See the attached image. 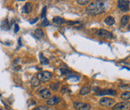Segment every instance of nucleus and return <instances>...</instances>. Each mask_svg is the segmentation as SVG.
I'll return each instance as SVG.
<instances>
[{
  "mask_svg": "<svg viewBox=\"0 0 130 110\" xmlns=\"http://www.w3.org/2000/svg\"><path fill=\"white\" fill-rule=\"evenodd\" d=\"M105 8H106L105 1H93L88 5V7L86 8L85 11L89 15H98L103 13Z\"/></svg>",
  "mask_w": 130,
  "mask_h": 110,
  "instance_id": "obj_1",
  "label": "nucleus"
},
{
  "mask_svg": "<svg viewBox=\"0 0 130 110\" xmlns=\"http://www.w3.org/2000/svg\"><path fill=\"white\" fill-rule=\"evenodd\" d=\"M36 77L42 82H47L51 79L52 74H51V72H49V71H43V72H39Z\"/></svg>",
  "mask_w": 130,
  "mask_h": 110,
  "instance_id": "obj_2",
  "label": "nucleus"
},
{
  "mask_svg": "<svg viewBox=\"0 0 130 110\" xmlns=\"http://www.w3.org/2000/svg\"><path fill=\"white\" fill-rule=\"evenodd\" d=\"M129 109H130V102L129 101L117 103L112 107V110H129Z\"/></svg>",
  "mask_w": 130,
  "mask_h": 110,
  "instance_id": "obj_3",
  "label": "nucleus"
},
{
  "mask_svg": "<svg viewBox=\"0 0 130 110\" xmlns=\"http://www.w3.org/2000/svg\"><path fill=\"white\" fill-rule=\"evenodd\" d=\"M118 4V8H119L122 12H126V11L129 10V4L130 2L127 1V0H119V1L117 2Z\"/></svg>",
  "mask_w": 130,
  "mask_h": 110,
  "instance_id": "obj_4",
  "label": "nucleus"
},
{
  "mask_svg": "<svg viewBox=\"0 0 130 110\" xmlns=\"http://www.w3.org/2000/svg\"><path fill=\"white\" fill-rule=\"evenodd\" d=\"M99 103H100V105H102V106L109 107V106H112L113 104L115 103V101H114V99H111V98H108V97H103V98L100 99Z\"/></svg>",
  "mask_w": 130,
  "mask_h": 110,
  "instance_id": "obj_5",
  "label": "nucleus"
},
{
  "mask_svg": "<svg viewBox=\"0 0 130 110\" xmlns=\"http://www.w3.org/2000/svg\"><path fill=\"white\" fill-rule=\"evenodd\" d=\"M73 106H74L75 109L77 110H87V109H90L91 105L90 104H86V103H83V102H74L73 103Z\"/></svg>",
  "mask_w": 130,
  "mask_h": 110,
  "instance_id": "obj_6",
  "label": "nucleus"
},
{
  "mask_svg": "<svg viewBox=\"0 0 130 110\" xmlns=\"http://www.w3.org/2000/svg\"><path fill=\"white\" fill-rule=\"evenodd\" d=\"M97 35L99 37H102V38H107V39H110V38L113 37L112 33L109 32V31H107V30H105V29H99L97 31Z\"/></svg>",
  "mask_w": 130,
  "mask_h": 110,
  "instance_id": "obj_7",
  "label": "nucleus"
},
{
  "mask_svg": "<svg viewBox=\"0 0 130 110\" xmlns=\"http://www.w3.org/2000/svg\"><path fill=\"white\" fill-rule=\"evenodd\" d=\"M117 92L113 89H104V90H99L96 92L97 96H102V95H116Z\"/></svg>",
  "mask_w": 130,
  "mask_h": 110,
  "instance_id": "obj_8",
  "label": "nucleus"
},
{
  "mask_svg": "<svg viewBox=\"0 0 130 110\" xmlns=\"http://www.w3.org/2000/svg\"><path fill=\"white\" fill-rule=\"evenodd\" d=\"M39 94H40V96L44 99H49L51 97V92L48 89H46V88H41L40 91H39Z\"/></svg>",
  "mask_w": 130,
  "mask_h": 110,
  "instance_id": "obj_9",
  "label": "nucleus"
},
{
  "mask_svg": "<svg viewBox=\"0 0 130 110\" xmlns=\"http://www.w3.org/2000/svg\"><path fill=\"white\" fill-rule=\"evenodd\" d=\"M60 101H61V98L59 96H52L47 100V104L48 105H56Z\"/></svg>",
  "mask_w": 130,
  "mask_h": 110,
  "instance_id": "obj_10",
  "label": "nucleus"
},
{
  "mask_svg": "<svg viewBox=\"0 0 130 110\" xmlns=\"http://www.w3.org/2000/svg\"><path fill=\"white\" fill-rule=\"evenodd\" d=\"M32 8H33L32 3H31V2H27V3L24 5V7H23L24 13H30L31 11H32Z\"/></svg>",
  "mask_w": 130,
  "mask_h": 110,
  "instance_id": "obj_11",
  "label": "nucleus"
},
{
  "mask_svg": "<svg viewBox=\"0 0 130 110\" xmlns=\"http://www.w3.org/2000/svg\"><path fill=\"white\" fill-rule=\"evenodd\" d=\"M90 91H91V88H90L89 86H84V87H82L80 89L79 94H80V95H87L88 93H90Z\"/></svg>",
  "mask_w": 130,
  "mask_h": 110,
  "instance_id": "obj_12",
  "label": "nucleus"
},
{
  "mask_svg": "<svg viewBox=\"0 0 130 110\" xmlns=\"http://www.w3.org/2000/svg\"><path fill=\"white\" fill-rule=\"evenodd\" d=\"M104 22H105V24L111 26V25H113L115 23V20H114V18H113L112 16H107V17L104 19Z\"/></svg>",
  "mask_w": 130,
  "mask_h": 110,
  "instance_id": "obj_13",
  "label": "nucleus"
},
{
  "mask_svg": "<svg viewBox=\"0 0 130 110\" xmlns=\"http://www.w3.org/2000/svg\"><path fill=\"white\" fill-rule=\"evenodd\" d=\"M128 22H129V16H128V15H124V16H122L121 21H120L121 26H126Z\"/></svg>",
  "mask_w": 130,
  "mask_h": 110,
  "instance_id": "obj_14",
  "label": "nucleus"
},
{
  "mask_svg": "<svg viewBox=\"0 0 130 110\" xmlns=\"http://www.w3.org/2000/svg\"><path fill=\"white\" fill-rule=\"evenodd\" d=\"M53 22L56 24H63V23H65V20L62 17H59V16H55L53 18Z\"/></svg>",
  "mask_w": 130,
  "mask_h": 110,
  "instance_id": "obj_15",
  "label": "nucleus"
},
{
  "mask_svg": "<svg viewBox=\"0 0 130 110\" xmlns=\"http://www.w3.org/2000/svg\"><path fill=\"white\" fill-rule=\"evenodd\" d=\"M30 83H31V85H32L33 87H37L39 84H40V80H39V79L37 78V77L35 76V77H33V78L31 79Z\"/></svg>",
  "mask_w": 130,
  "mask_h": 110,
  "instance_id": "obj_16",
  "label": "nucleus"
},
{
  "mask_svg": "<svg viewBox=\"0 0 130 110\" xmlns=\"http://www.w3.org/2000/svg\"><path fill=\"white\" fill-rule=\"evenodd\" d=\"M34 35H35L36 38H42V37L44 36V33H43L42 29L38 28V29H36V30L34 31Z\"/></svg>",
  "mask_w": 130,
  "mask_h": 110,
  "instance_id": "obj_17",
  "label": "nucleus"
},
{
  "mask_svg": "<svg viewBox=\"0 0 130 110\" xmlns=\"http://www.w3.org/2000/svg\"><path fill=\"white\" fill-rule=\"evenodd\" d=\"M121 99H123V100H128V99H130V92L129 91H126V92H123L121 94Z\"/></svg>",
  "mask_w": 130,
  "mask_h": 110,
  "instance_id": "obj_18",
  "label": "nucleus"
},
{
  "mask_svg": "<svg viewBox=\"0 0 130 110\" xmlns=\"http://www.w3.org/2000/svg\"><path fill=\"white\" fill-rule=\"evenodd\" d=\"M39 57H40V62H41V64H48L49 63V61L48 60L45 58V57H43V54L42 53H39Z\"/></svg>",
  "mask_w": 130,
  "mask_h": 110,
  "instance_id": "obj_19",
  "label": "nucleus"
},
{
  "mask_svg": "<svg viewBox=\"0 0 130 110\" xmlns=\"http://www.w3.org/2000/svg\"><path fill=\"white\" fill-rule=\"evenodd\" d=\"M58 88H59V83H58V82L53 83V84H51V86H50V89H51L52 91H57Z\"/></svg>",
  "mask_w": 130,
  "mask_h": 110,
  "instance_id": "obj_20",
  "label": "nucleus"
},
{
  "mask_svg": "<svg viewBox=\"0 0 130 110\" xmlns=\"http://www.w3.org/2000/svg\"><path fill=\"white\" fill-rule=\"evenodd\" d=\"M76 3L79 4V5H86V4L90 3V2L88 1V0H77Z\"/></svg>",
  "mask_w": 130,
  "mask_h": 110,
  "instance_id": "obj_21",
  "label": "nucleus"
},
{
  "mask_svg": "<svg viewBox=\"0 0 130 110\" xmlns=\"http://www.w3.org/2000/svg\"><path fill=\"white\" fill-rule=\"evenodd\" d=\"M60 71H61L62 75H68V74H70V71H69L68 69H65V68H61V69H60Z\"/></svg>",
  "mask_w": 130,
  "mask_h": 110,
  "instance_id": "obj_22",
  "label": "nucleus"
},
{
  "mask_svg": "<svg viewBox=\"0 0 130 110\" xmlns=\"http://www.w3.org/2000/svg\"><path fill=\"white\" fill-rule=\"evenodd\" d=\"M67 92H70L69 88L67 87V86H63V87L61 88V93H63V94H65V93H67Z\"/></svg>",
  "mask_w": 130,
  "mask_h": 110,
  "instance_id": "obj_23",
  "label": "nucleus"
},
{
  "mask_svg": "<svg viewBox=\"0 0 130 110\" xmlns=\"http://www.w3.org/2000/svg\"><path fill=\"white\" fill-rule=\"evenodd\" d=\"M33 110H50V108L47 107V106H38V107L34 108Z\"/></svg>",
  "mask_w": 130,
  "mask_h": 110,
  "instance_id": "obj_24",
  "label": "nucleus"
},
{
  "mask_svg": "<svg viewBox=\"0 0 130 110\" xmlns=\"http://www.w3.org/2000/svg\"><path fill=\"white\" fill-rule=\"evenodd\" d=\"M45 14H46V7H44L43 10H42V14H41V17H42V18L45 17Z\"/></svg>",
  "mask_w": 130,
  "mask_h": 110,
  "instance_id": "obj_25",
  "label": "nucleus"
},
{
  "mask_svg": "<svg viewBox=\"0 0 130 110\" xmlns=\"http://www.w3.org/2000/svg\"><path fill=\"white\" fill-rule=\"evenodd\" d=\"M48 24H49V22L47 21V19H45V18H44V21L42 22V26H47Z\"/></svg>",
  "mask_w": 130,
  "mask_h": 110,
  "instance_id": "obj_26",
  "label": "nucleus"
},
{
  "mask_svg": "<svg viewBox=\"0 0 130 110\" xmlns=\"http://www.w3.org/2000/svg\"><path fill=\"white\" fill-rule=\"evenodd\" d=\"M18 30H19V26H18L17 24H15V25H14V32H15V33H17V32H18Z\"/></svg>",
  "mask_w": 130,
  "mask_h": 110,
  "instance_id": "obj_27",
  "label": "nucleus"
},
{
  "mask_svg": "<svg viewBox=\"0 0 130 110\" xmlns=\"http://www.w3.org/2000/svg\"><path fill=\"white\" fill-rule=\"evenodd\" d=\"M37 21H38V18H34L33 20H31V21H30V23H31V24H33V23H35V22H37Z\"/></svg>",
  "mask_w": 130,
  "mask_h": 110,
  "instance_id": "obj_28",
  "label": "nucleus"
},
{
  "mask_svg": "<svg viewBox=\"0 0 130 110\" xmlns=\"http://www.w3.org/2000/svg\"><path fill=\"white\" fill-rule=\"evenodd\" d=\"M0 95H1V94H0Z\"/></svg>",
  "mask_w": 130,
  "mask_h": 110,
  "instance_id": "obj_29",
  "label": "nucleus"
}]
</instances>
